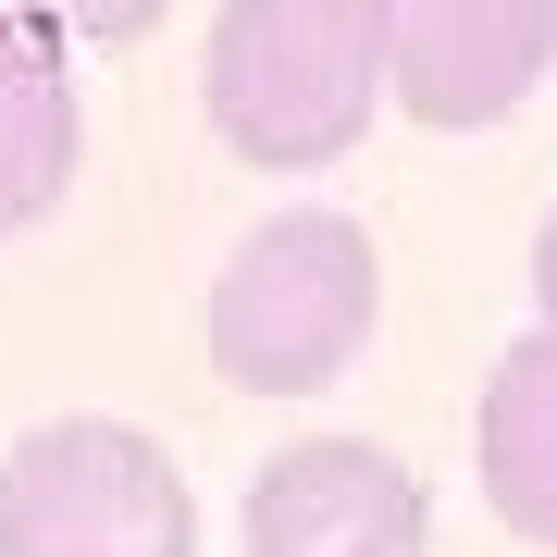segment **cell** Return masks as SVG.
<instances>
[{"instance_id": "6da1fadb", "label": "cell", "mask_w": 557, "mask_h": 557, "mask_svg": "<svg viewBox=\"0 0 557 557\" xmlns=\"http://www.w3.org/2000/svg\"><path fill=\"white\" fill-rule=\"evenodd\" d=\"M211 124L260 174H310V161L359 149L384 100V25L372 0H223L211 13Z\"/></svg>"}, {"instance_id": "30bf717a", "label": "cell", "mask_w": 557, "mask_h": 557, "mask_svg": "<svg viewBox=\"0 0 557 557\" xmlns=\"http://www.w3.org/2000/svg\"><path fill=\"white\" fill-rule=\"evenodd\" d=\"M508 13H520V25H533V50L557 62V0H508Z\"/></svg>"}, {"instance_id": "9c48e42d", "label": "cell", "mask_w": 557, "mask_h": 557, "mask_svg": "<svg viewBox=\"0 0 557 557\" xmlns=\"http://www.w3.org/2000/svg\"><path fill=\"white\" fill-rule=\"evenodd\" d=\"M533 298H545V322H557V211H545V236H533Z\"/></svg>"}, {"instance_id": "8992f818", "label": "cell", "mask_w": 557, "mask_h": 557, "mask_svg": "<svg viewBox=\"0 0 557 557\" xmlns=\"http://www.w3.org/2000/svg\"><path fill=\"white\" fill-rule=\"evenodd\" d=\"M62 186H75V75L50 25L0 0V236H25Z\"/></svg>"}, {"instance_id": "277c9868", "label": "cell", "mask_w": 557, "mask_h": 557, "mask_svg": "<svg viewBox=\"0 0 557 557\" xmlns=\"http://www.w3.org/2000/svg\"><path fill=\"white\" fill-rule=\"evenodd\" d=\"M434 508L384 446L310 434L248 483V557H421Z\"/></svg>"}, {"instance_id": "3957f363", "label": "cell", "mask_w": 557, "mask_h": 557, "mask_svg": "<svg viewBox=\"0 0 557 557\" xmlns=\"http://www.w3.org/2000/svg\"><path fill=\"white\" fill-rule=\"evenodd\" d=\"M0 557H199V508L137 421H38L0 458Z\"/></svg>"}, {"instance_id": "7a4b0ae2", "label": "cell", "mask_w": 557, "mask_h": 557, "mask_svg": "<svg viewBox=\"0 0 557 557\" xmlns=\"http://www.w3.org/2000/svg\"><path fill=\"white\" fill-rule=\"evenodd\" d=\"M372 298H384V273L347 211H273L211 285V372L248 384V397H310L359 359Z\"/></svg>"}, {"instance_id": "52a82bcc", "label": "cell", "mask_w": 557, "mask_h": 557, "mask_svg": "<svg viewBox=\"0 0 557 557\" xmlns=\"http://www.w3.org/2000/svg\"><path fill=\"white\" fill-rule=\"evenodd\" d=\"M483 496L508 533L557 545V322H533L483 384Z\"/></svg>"}, {"instance_id": "5b68a950", "label": "cell", "mask_w": 557, "mask_h": 557, "mask_svg": "<svg viewBox=\"0 0 557 557\" xmlns=\"http://www.w3.org/2000/svg\"><path fill=\"white\" fill-rule=\"evenodd\" d=\"M372 25H384V100H409L446 137L458 124H508L545 75L533 25L508 0H372Z\"/></svg>"}, {"instance_id": "ba28073f", "label": "cell", "mask_w": 557, "mask_h": 557, "mask_svg": "<svg viewBox=\"0 0 557 557\" xmlns=\"http://www.w3.org/2000/svg\"><path fill=\"white\" fill-rule=\"evenodd\" d=\"M13 13H38L50 38H87V50H137L174 0H13Z\"/></svg>"}]
</instances>
